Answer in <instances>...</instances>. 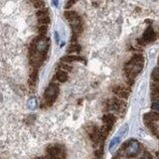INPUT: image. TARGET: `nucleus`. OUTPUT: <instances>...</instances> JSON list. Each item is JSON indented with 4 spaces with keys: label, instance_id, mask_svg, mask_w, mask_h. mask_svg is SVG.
Segmentation results:
<instances>
[{
    "label": "nucleus",
    "instance_id": "dca6fc26",
    "mask_svg": "<svg viewBox=\"0 0 159 159\" xmlns=\"http://www.w3.org/2000/svg\"><path fill=\"white\" fill-rule=\"evenodd\" d=\"M37 78H38V72H37V69H34L31 72V74H30V78H29L30 86H35V84L37 82Z\"/></svg>",
    "mask_w": 159,
    "mask_h": 159
},
{
    "label": "nucleus",
    "instance_id": "ddd939ff",
    "mask_svg": "<svg viewBox=\"0 0 159 159\" xmlns=\"http://www.w3.org/2000/svg\"><path fill=\"white\" fill-rule=\"evenodd\" d=\"M111 128H113V126H109V124H103V126L100 128V134L101 139L103 140L106 139V138L107 137V135L110 134Z\"/></svg>",
    "mask_w": 159,
    "mask_h": 159
},
{
    "label": "nucleus",
    "instance_id": "f257e3e1",
    "mask_svg": "<svg viewBox=\"0 0 159 159\" xmlns=\"http://www.w3.org/2000/svg\"><path fill=\"white\" fill-rule=\"evenodd\" d=\"M144 57L141 54H135L124 65V73L127 80H133L143 69Z\"/></svg>",
    "mask_w": 159,
    "mask_h": 159
},
{
    "label": "nucleus",
    "instance_id": "f8f14e48",
    "mask_svg": "<svg viewBox=\"0 0 159 159\" xmlns=\"http://www.w3.org/2000/svg\"><path fill=\"white\" fill-rule=\"evenodd\" d=\"M55 79L60 83H66L68 80H69V76H68V73L65 71L62 70H58L56 72L55 75Z\"/></svg>",
    "mask_w": 159,
    "mask_h": 159
},
{
    "label": "nucleus",
    "instance_id": "6ab92c4d",
    "mask_svg": "<svg viewBox=\"0 0 159 159\" xmlns=\"http://www.w3.org/2000/svg\"><path fill=\"white\" fill-rule=\"evenodd\" d=\"M50 17L49 16H42V17H38V22L40 25H48L50 23Z\"/></svg>",
    "mask_w": 159,
    "mask_h": 159
},
{
    "label": "nucleus",
    "instance_id": "aec40b11",
    "mask_svg": "<svg viewBox=\"0 0 159 159\" xmlns=\"http://www.w3.org/2000/svg\"><path fill=\"white\" fill-rule=\"evenodd\" d=\"M151 77H152V80L155 81L156 83H159V67H156L152 71Z\"/></svg>",
    "mask_w": 159,
    "mask_h": 159
},
{
    "label": "nucleus",
    "instance_id": "4468645a",
    "mask_svg": "<svg viewBox=\"0 0 159 159\" xmlns=\"http://www.w3.org/2000/svg\"><path fill=\"white\" fill-rule=\"evenodd\" d=\"M82 51V47L77 43H72L70 45L69 48L67 49V53L72 54V53H80Z\"/></svg>",
    "mask_w": 159,
    "mask_h": 159
},
{
    "label": "nucleus",
    "instance_id": "f704fd0d",
    "mask_svg": "<svg viewBox=\"0 0 159 159\" xmlns=\"http://www.w3.org/2000/svg\"><path fill=\"white\" fill-rule=\"evenodd\" d=\"M32 1H35V0H32Z\"/></svg>",
    "mask_w": 159,
    "mask_h": 159
},
{
    "label": "nucleus",
    "instance_id": "b1692460",
    "mask_svg": "<svg viewBox=\"0 0 159 159\" xmlns=\"http://www.w3.org/2000/svg\"><path fill=\"white\" fill-rule=\"evenodd\" d=\"M38 32L41 36H45L47 33V26L46 25H40L38 27Z\"/></svg>",
    "mask_w": 159,
    "mask_h": 159
},
{
    "label": "nucleus",
    "instance_id": "f3484780",
    "mask_svg": "<svg viewBox=\"0 0 159 159\" xmlns=\"http://www.w3.org/2000/svg\"><path fill=\"white\" fill-rule=\"evenodd\" d=\"M120 139H121V137L118 135V136H116V137H113V139L110 141V151H113L114 148H116V146L117 144H119L120 142Z\"/></svg>",
    "mask_w": 159,
    "mask_h": 159
},
{
    "label": "nucleus",
    "instance_id": "423d86ee",
    "mask_svg": "<svg viewBox=\"0 0 159 159\" xmlns=\"http://www.w3.org/2000/svg\"><path fill=\"white\" fill-rule=\"evenodd\" d=\"M113 92L116 96L120 97V99H127L130 94V91L128 90L127 87H123V86H119V84L113 87Z\"/></svg>",
    "mask_w": 159,
    "mask_h": 159
},
{
    "label": "nucleus",
    "instance_id": "4be33fe9",
    "mask_svg": "<svg viewBox=\"0 0 159 159\" xmlns=\"http://www.w3.org/2000/svg\"><path fill=\"white\" fill-rule=\"evenodd\" d=\"M28 107L30 110H35L37 107V100L36 99H34V97H32V99H30L28 100Z\"/></svg>",
    "mask_w": 159,
    "mask_h": 159
},
{
    "label": "nucleus",
    "instance_id": "f03ea898",
    "mask_svg": "<svg viewBox=\"0 0 159 159\" xmlns=\"http://www.w3.org/2000/svg\"><path fill=\"white\" fill-rule=\"evenodd\" d=\"M58 94H59V84L55 83L50 84L45 90V94H44V101H45L46 106L47 107L53 106Z\"/></svg>",
    "mask_w": 159,
    "mask_h": 159
},
{
    "label": "nucleus",
    "instance_id": "2eb2a0df",
    "mask_svg": "<svg viewBox=\"0 0 159 159\" xmlns=\"http://www.w3.org/2000/svg\"><path fill=\"white\" fill-rule=\"evenodd\" d=\"M150 89L152 92V97H153V99H157L159 97V83L151 84Z\"/></svg>",
    "mask_w": 159,
    "mask_h": 159
},
{
    "label": "nucleus",
    "instance_id": "2f4dec72",
    "mask_svg": "<svg viewBox=\"0 0 159 159\" xmlns=\"http://www.w3.org/2000/svg\"><path fill=\"white\" fill-rule=\"evenodd\" d=\"M53 4H54V5H55V6H56V7H57V6H58V4H59L58 0H53Z\"/></svg>",
    "mask_w": 159,
    "mask_h": 159
},
{
    "label": "nucleus",
    "instance_id": "a211bd4d",
    "mask_svg": "<svg viewBox=\"0 0 159 159\" xmlns=\"http://www.w3.org/2000/svg\"><path fill=\"white\" fill-rule=\"evenodd\" d=\"M58 68H59V70L65 71V72H67V73L72 72V69H73V68L71 67L70 65H68L67 63H63V62L59 64V65H58Z\"/></svg>",
    "mask_w": 159,
    "mask_h": 159
},
{
    "label": "nucleus",
    "instance_id": "7ed1b4c3",
    "mask_svg": "<svg viewBox=\"0 0 159 159\" xmlns=\"http://www.w3.org/2000/svg\"><path fill=\"white\" fill-rule=\"evenodd\" d=\"M31 45L35 47L36 51L42 55H47L48 52L49 46H50V40L48 38H46L45 36H38L33 40Z\"/></svg>",
    "mask_w": 159,
    "mask_h": 159
},
{
    "label": "nucleus",
    "instance_id": "a878e982",
    "mask_svg": "<svg viewBox=\"0 0 159 159\" xmlns=\"http://www.w3.org/2000/svg\"><path fill=\"white\" fill-rule=\"evenodd\" d=\"M94 155H96V157L97 158H101L103 157V148H99L97 150H96V152H94Z\"/></svg>",
    "mask_w": 159,
    "mask_h": 159
},
{
    "label": "nucleus",
    "instance_id": "39448f33",
    "mask_svg": "<svg viewBox=\"0 0 159 159\" xmlns=\"http://www.w3.org/2000/svg\"><path fill=\"white\" fill-rule=\"evenodd\" d=\"M156 37H157L156 33L154 32L153 28H152L151 26H149V27H147L146 30H145V32L143 33L142 37H141L140 39L137 40V42H138L139 45L145 46V45H147V44L155 41V40H156Z\"/></svg>",
    "mask_w": 159,
    "mask_h": 159
},
{
    "label": "nucleus",
    "instance_id": "20e7f679",
    "mask_svg": "<svg viewBox=\"0 0 159 159\" xmlns=\"http://www.w3.org/2000/svg\"><path fill=\"white\" fill-rule=\"evenodd\" d=\"M123 152V155L128 158H133L135 156H137L140 152V144L138 141L134 139L128 140L127 146L124 148V150H121Z\"/></svg>",
    "mask_w": 159,
    "mask_h": 159
},
{
    "label": "nucleus",
    "instance_id": "72a5a7b5",
    "mask_svg": "<svg viewBox=\"0 0 159 159\" xmlns=\"http://www.w3.org/2000/svg\"><path fill=\"white\" fill-rule=\"evenodd\" d=\"M37 159H44V158H37Z\"/></svg>",
    "mask_w": 159,
    "mask_h": 159
},
{
    "label": "nucleus",
    "instance_id": "0eeeda50",
    "mask_svg": "<svg viewBox=\"0 0 159 159\" xmlns=\"http://www.w3.org/2000/svg\"><path fill=\"white\" fill-rule=\"evenodd\" d=\"M71 28L73 30V34L79 35V34L83 33L84 31V23L82 20V17L80 19L76 20V21L71 22Z\"/></svg>",
    "mask_w": 159,
    "mask_h": 159
},
{
    "label": "nucleus",
    "instance_id": "bb28decb",
    "mask_svg": "<svg viewBox=\"0 0 159 159\" xmlns=\"http://www.w3.org/2000/svg\"><path fill=\"white\" fill-rule=\"evenodd\" d=\"M127 129H128V126H127V124H126V126H123L122 127H121L119 136H120V137H122L123 135H124V134H126V133L127 132Z\"/></svg>",
    "mask_w": 159,
    "mask_h": 159
},
{
    "label": "nucleus",
    "instance_id": "7c9ffc66",
    "mask_svg": "<svg viewBox=\"0 0 159 159\" xmlns=\"http://www.w3.org/2000/svg\"><path fill=\"white\" fill-rule=\"evenodd\" d=\"M113 159H122V156H120L119 154H117V153H116V156H114Z\"/></svg>",
    "mask_w": 159,
    "mask_h": 159
},
{
    "label": "nucleus",
    "instance_id": "cd10ccee",
    "mask_svg": "<svg viewBox=\"0 0 159 159\" xmlns=\"http://www.w3.org/2000/svg\"><path fill=\"white\" fill-rule=\"evenodd\" d=\"M151 109L159 113V101H154V103L151 104Z\"/></svg>",
    "mask_w": 159,
    "mask_h": 159
},
{
    "label": "nucleus",
    "instance_id": "6e6552de",
    "mask_svg": "<svg viewBox=\"0 0 159 159\" xmlns=\"http://www.w3.org/2000/svg\"><path fill=\"white\" fill-rule=\"evenodd\" d=\"M63 63H73V62H83L86 64V59L83 58L82 56H78V55H68L64 56L61 59Z\"/></svg>",
    "mask_w": 159,
    "mask_h": 159
},
{
    "label": "nucleus",
    "instance_id": "5701e85b",
    "mask_svg": "<svg viewBox=\"0 0 159 159\" xmlns=\"http://www.w3.org/2000/svg\"><path fill=\"white\" fill-rule=\"evenodd\" d=\"M33 3H34V6L38 9H42L45 7V2L43 0H35V1H33Z\"/></svg>",
    "mask_w": 159,
    "mask_h": 159
},
{
    "label": "nucleus",
    "instance_id": "473e14b6",
    "mask_svg": "<svg viewBox=\"0 0 159 159\" xmlns=\"http://www.w3.org/2000/svg\"><path fill=\"white\" fill-rule=\"evenodd\" d=\"M94 159H101V158H97V157H96V158H94Z\"/></svg>",
    "mask_w": 159,
    "mask_h": 159
},
{
    "label": "nucleus",
    "instance_id": "9d476101",
    "mask_svg": "<svg viewBox=\"0 0 159 159\" xmlns=\"http://www.w3.org/2000/svg\"><path fill=\"white\" fill-rule=\"evenodd\" d=\"M101 119H103V124H109V126H113V124L116 123V117L113 113H107L103 116Z\"/></svg>",
    "mask_w": 159,
    "mask_h": 159
},
{
    "label": "nucleus",
    "instance_id": "c756f323",
    "mask_svg": "<svg viewBox=\"0 0 159 159\" xmlns=\"http://www.w3.org/2000/svg\"><path fill=\"white\" fill-rule=\"evenodd\" d=\"M55 38H56V42L57 43H59L60 42V37H59V34L58 33H55Z\"/></svg>",
    "mask_w": 159,
    "mask_h": 159
},
{
    "label": "nucleus",
    "instance_id": "9b49d317",
    "mask_svg": "<svg viewBox=\"0 0 159 159\" xmlns=\"http://www.w3.org/2000/svg\"><path fill=\"white\" fill-rule=\"evenodd\" d=\"M144 121H153V122H156L159 121V113L157 111H150V113H147L144 114Z\"/></svg>",
    "mask_w": 159,
    "mask_h": 159
},
{
    "label": "nucleus",
    "instance_id": "393cba45",
    "mask_svg": "<svg viewBox=\"0 0 159 159\" xmlns=\"http://www.w3.org/2000/svg\"><path fill=\"white\" fill-rule=\"evenodd\" d=\"M138 159H152V155L149 153V152L145 151V152H143V153L140 155Z\"/></svg>",
    "mask_w": 159,
    "mask_h": 159
},
{
    "label": "nucleus",
    "instance_id": "412c9836",
    "mask_svg": "<svg viewBox=\"0 0 159 159\" xmlns=\"http://www.w3.org/2000/svg\"><path fill=\"white\" fill-rule=\"evenodd\" d=\"M37 16L38 17H42V16H49V10L47 9L46 7H44L42 9H39L38 11H37Z\"/></svg>",
    "mask_w": 159,
    "mask_h": 159
},
{
    "label": "nucleus",
    "instance_id": "1a4fd4ad",
    "mask_svg": "<svg viewBox=\"0 0 159 159\" xmlns=\"http://www.w3.org/2000/svg\"><path fill=\"white\" fill-rule=\"evenodd\" d=\"M64 17H65L70 23L73 21H76V20L81 18V16L78 14L76 11H72V10H67V11H65V13H64Z\"/></svg>",
    "mask_w": 159,
    "mask_h": 159
},
{
    "label": "nucleus",
    "instance_id": "c85d7f7f",
    "mask_svg": "<svg viewBox=\"0 0 159 159\" xmlns=\"http://www.w3.org/2000/svg\"><path fill=\"white\" fill-rule=\"evenodd\" d=\"M78 1V0H69V1L67 2V4L65 6V8H70V7H72V6L75 4V3Z\"/></svg>",
    "mask_w": 159,
    "mask_h": 159
}]
</instances>
